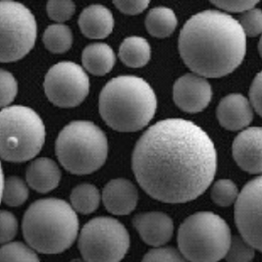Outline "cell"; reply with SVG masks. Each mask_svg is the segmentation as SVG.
<instances>
[{
  "mask_svg": "<svg viewBox=\"0 0 262 262\" xmlns=\"http://www.w3.org/2000/svg\"><path fill=\"white\" fill-rule=\"evenodd\" d=\"M139 185L152 199L185 203L211 185L217 152L209 136L188 120H162L143 133L132 155Z\"/></svg>",
  "mask_w": 262,
  "mask_h": 262,
  "instance_id": "cell-1",
  "label": "cell"
},
{
  "mask_svg": "<svg viewBox=\"0 0 262 262\" xmlns=\"http://www.w3.org/2000/svg\"><path fill=\"white\" fill-rule=\"evenodd\" d=\"M179 52L185 64L203 78L235 71L246 56L247 36L238 20L216 10L198 13L184 25Z\"/></svg>",
  "mask_w": 262,
  "mask_h": 262,
  "instance_id": "cell-2",
  "label": "cell"
},
{
  "mask_svg": "<svg viewBox=\"0 0 262 262\" xmlns=\"http://www.w3.org/2000/svg\"><path fill=\"white\" fill-rule=\"evenodd\" d=\"M99 113L113 130L137 132L154 118L157 98L150 84L137 76L110 80L99 95Z\"/></svg>",
  "mask_w": 262,
  "mask_h": 262,
  "instance_id": "cell-3",
  "label": "cell"
},
{
  "mask_svg": "<svg viewBox=\"0 0 262 262\" xmlns=\"http://www.w3.org/2000/svg\"><path fill=\"white\" fill-rule=\"evenodd\" d=\"M79 219L71 204L59 199L32 203L23 217V235L37 252L57 254L68 250L79 232Z\"/></svg>",
  "mask_w": 262,
  "mask_h": 262,
  "instance_id": "cell-4",
  "label": "cell"
},
{
  "mask_svg": "<svg viewBox=\"0 0 262 262\" xmlns=\"http://www.w3.org/2000/svg\"><path fill=\"white\" fill-rule=\"evenodd\" d=\"M55 152L60 164L74 175H88L105 163L108 141L105 133L90 121H73L60 132Z\"/></svg>",
  "mask_w": 262,
  "mask_h": 262,
  "instance_id": "cell-5",
  "label": "cell"
},
{
  "mask_svg": "<svg viewBox=\"0 0 262 262\" xmlns=\"http://www.w3.org/2000/svg\"><path fill=\"white\" fill-rule=\"evenodd\" d=\"M232 241L226 221L210 211L188 217L179 228L180 252L190 262H218L226 256Z\"/></svg>",
  "mask_w": 262,
  "mask_h": 262,
  "instance_id": "cell-6",
  "label": "cell"
},
{
  "mask_svg": "<svg viewBox=\"0 0 262 262\" xmlns=\"http://www.w3.org/2000/svg\"><path fill=\"white\" fill-rule=\"evenodd\" d=\"M0 152L9 162H24L39 154L46 141V127L32 108L14 105L0 113Z\"/></svg>",
  "mask_w": 262,
  "mask_h": 262,
  "instance_id": "cell-7",
  "label": "cell"
},
{
  "mask_svg": "<svg viewBox=\"0 0 262 262\" xmlns=\"http://www.w3.org/2000/svg\"><path fill=\"white\" fill-rule=\"evenodd\" d=\"M78 247L88 262H119L130 248L128 230L111 217H96L81 230Z\"/></svg>",
  "mask_w": 262,
  "mask_h": 262,
  "instance_id": "cell-8",
  "label": "cell"
},
{
  "mask_svg": "<svg viewBox=\"0 0 262 262\" xmlns=\"http://www.w3.org/2000/svg\"><path fill=\"white\" fill-rule=\"evenodd\" d=\"M1 53L3 63L22 59L34 48L36 22L34 14L25 5L3 0L0 3Z\"/></svg>",
  "mask_w": 262,
  "mask_h": 262,
  "instance_id": "cell-9",
  "label": "cell"
},
{
  "mask_svg": "<svg viewBox=\"0 0 262 262\" xmlns=\"http://www.w3.org/2000/svg\"><path fill=\"white\" fill-rule=\"evenodd\" d=\"M43 86L49 101L54 105L76 107L89 95L90 80L80 65L72 61H62L48 70Z\"/></svg>",
  "mask_w": 262,
  "mask_h": 262,
  "instance_id": "cell-10",
  "label": "cell"
},
{
  "mask_svg": "<svg viewBox=\"0 0 262 262\" xmlns=\"http://www.w3.org/2000/svg\"><path fill=\"white\" fill-rule=\"evenodd\" d=\"M235 222L241 236L262 252V175L250 181L239 192Z\"/></svg>",
  "mask_w": 262,
  "mask_h": 262,
  "instance_id": "cell-11",
  "label": "cell"
},
{
  "mask_svg": "<svg viewBox=\"0 0 262 262\" xmlns=\"http://www.w3.org/2000/svg\"><path fill=\"white\" fill-rule=\"evenodd\" d=\"M212 98L209 82L200 75L186 74L173 86V99L185 112L198 113L208 106Z\"/></svg>",
  "mask_w": 262,
  "mask_h": 262,
  "instance_id": "cell-12",
  "label": "cell"
},
{
  "mask_svg": "<svg viewBox=\"0 0 262 262\" xmlns=\"http://www.w3.org/2000/svg\"><path fill=\"white\" fill-rule=\"evenodd\" d=\"M233 157L238 166L250 174L262 173V128L241 132L233 143Z\"/></svg>",
  "mask_w": 262,
  "mask_h": 262,
  "instance_id": "cell-13",
  "label": "cell"
},
{
  "mask_svg": "<svg viewBox=\"0 0 262 262\" xmlns=\"http://www.w3.org/2000/svg\"><path fill=\"white\" fill-rule=\"evenodd\" d=\"M133 224L143 242L155 248L167 244L174 233L171 217L159 211L139 213L134 217Z\"/></svg>",
  "mask_w": 262,
  "mask_h": 262,
  "instance_id": "cell-14",
  "label": "cell"
},
{
  "mask_svg": "<svg viewBox=\"0 0 262 262\" xmlns=\"http://www.w3.org/2000/svg\"><path fill=\"white\" fill-rule=\"evenodd\" d=\"M216 116L223 128L229 131H238L250 125L253 113L251 104L246 96L231 94L218 104Z\"/></svg>",
  "mask_w": 262,
  "mask_h": 262,
  "instance_id": "cell-15",
  "label": "cell"
},
{
  "mask_svg": "<svg viewBox=\"0 0 262 262\" xmlns=\"http://www.w3.org/2000/svg\"><path fill=\"white\" fill-rule=\"evenodd\" d=\"M139 192L131 181L123 178L109 181L102 191V202L109 212L128 215L136 208Z\"/></svg>",
  "mask_w": 262,
  "mask_h": 262,
  "instance_id": "cell-16",
  "label": "cell"
},
{
  "mask_svg": "<svg viewBox=\"0 0 262 262\" xmlns=\"http://www.w3.org/2000/svg\"><path fill=\"white\" fill-rule=\"evenodd\" d=\"M79 27L89 38L100 39L107 37L113 31L114 18L107 7L93 4L84 8L79 17Z\"/></svg>",
  "mask_w": 262,
  "mask_h": 262,
  "instance_id": "cell-17",
  "label": "cell"
},
{
  "mask_svg": "<svg viewBox=\"0 0 262 262\" xmlns=\"http://www.w3.org/2000/svg\"><path fill=\"white\" fill-rule=\"evenodd\" d=\"M26 180L33 190L40 193H47L58 187L61 171L52 159L46 157L37 158L27 168Z\"/></svg>",
  "mask_w": 262,
  "mask_h": 262,
  "instance_id": "cell-18",
  "label": "cell"
},
{
  "mask_svg": "<svg viewBox=\"0 0 262 262\" xmlns=\"http://www.w3.org/2000/svg\"><path fill=\"white\" fill-rule=\"evenodd\" d=\"M82 62L84 69L93 75L104 76L114 67L116 55L106 43L96 42L83 49Z\"/></svg>",
  "mask_w": 262,
  "mask_h": 262,
  "instance_id": "cell-19",
  "label": "cell"
},
{
  "mask_svg": "<svg viewBox=\"0 0 262 262\" xmlns=\"http://www.w3.org/2000/svg\"><path fill=\"white\" fill-rule=\"evenodd\" d=\"M150 56V45L142 36H129L125 38L120 46V59L128 67H143L148 63Z\"/></svg>",
  "mask_w": 262,
  "mask_h": 262,
  "instance_id": "cell-20",
  "label": "cell"
},
{
  "mask_svg": "<svg viewBox=\"0 0 262 262\" xmlns=\"http://www.w3.org/2000/svg\"><path fill=\"white\" fill-rule=\"evenodd\" d=\"M178 25L174 11L168 7H155L145 17V27L147 32L155 37H167L172 35Z\"/></svg>",
  "mask_w": 262,
  "mask_h": 262,
  "instance_id": "cell-21",
  "label": "cell"
},
{
  "mask_svg": "<svg viewBox=\"0 0 262 262\" xmlns=\"http://www.w3.org/2000/svg\"><path fill=\"white\" fill-rule=\"evenodd\" d=\"M72 207L76 212L90 214L96 211L100 203V193L92 184H81L73 189L70 195Z\"/></svg>",
  "mask_w": 262,
  "mask_h": 262,
  "instance_id": "cell-22",
  "label": "cell"
},
{
  "mask_svg": "<svg viewBox=\"0 0 262 262\" xmlns=\"http://www.w3.org/2000/svg\"><path fill=\"white\" fill-rule=\"evenodd\" d=\"M42 40L50 52L64 53L71 48L73 34L70 28L66 25H50L45 31Z\"/></svg>",
  "mask_w": 262,
  "mask_h": 262,
  "instance_id": "cell-23",
  "label": "cell"
},
{
  "mask_svg": "<svg viewBox=\"0 0 262 262\" xmlns=\"http://www.w3.org/2000/svg\"><path fill=\"white\" fill-rule=\"evenodd\" d=\"M29 189L24 181L17 177L11 176L5 179L2 176V203L8 206H20L28 200Z\"/></svg>",
  "mask_w": 262,
  "mask_h": 262,
  "instance_id": "cell-24",
  "label": "cell"
},
{
  "mask_svg": "<svg viewBox=\"0 0 262 262\" xmlns=\"http://www.w3.org/2000/svg\"><path fill=\"white\" fill-rule=\"evenodd\" d=\"M0 262H40L36 250L21 242L5 244L0 250Z\"/></svg>",
  "mask_w": 262,
  "mask_h": 262,
  "instance_id": "cell-25",
  "label": "cell"
},
{
  "mask_svg": "<svg viewBox=\"0 0 262 262\" xmlns=\"http://www.w3.org/2000/svg\"><path fill=\"white\" fill-rule=\"evenodd\" d=\"M211 199L217 205L227 207L237 202L239 192L236 184L231 180H218L211 189Z\"/></svg>",
  "mask_w": 262,
  "mask_h": 262,
  "instance_id": "cell-26",
  "label": "cell"
},
{
  "mask_svg": "<svg viewBox=\"0 0 262 262\" xmlns=\"http://www.w3.org/2000/svg\"><path fill=\"white\" fill-rule=\"evenodd\" d=\"M254 257V248L241 237H233L227 252V262H250Z\"/></svg>",
  "mask_w": 262,
  "mask_h": 262,
  "instance_id": "cell-27",
  "label": "cell"
},
{
  "mask_svg": "<svg viewBox=\"0 0 262 262\" xmlns=\"http://www.w3.org/2000/svg\"><path fill=\"white\" fill-rule=\"evenodd\" d=\"M47 11L51 20L57 23H63L71 19L76 11V5L69 0H51L47 4Z\"/></svg>",
  "mask_w": 262,
  "mask_h": 262,
  "instance_id": "cell-28",
  "label": "cell"
},
{
  "mask_svg": "<svg viewBox=\"0 0 262 262\" xmlns=\"http://www.w3.org/2000/svg\"><path fill=\"white\" fill-rule=\"evenodd\" d=\"M239 24L242 26L246 36H257L262 34V10L258 8H252L247 12L243 13L239 18Z\"/></svg>",
  "mask_w": 262,
  "mask_h": 262,
  "instance_id": "cell-29",
  "label": "cell"
},
{
  "mask_svg": "<svg viewBox=\"0 0 262 262\" xmlns=\"http://www.w3.org/2000/svg\"><path fill=\"white\" fill-rule=\"evenodd\" d=\"M1 106L8 107V105L15 99L18 93V83L11 73L1 70Z\"/></svg>",
  "mask_w": 262,
  "mask_h": 262,
  "instance_id": "cell-30",
  "label": "cell"
},
{
  "mask_svg": "<svg viewBox=\"0 0 262 262\" xmlns=\"http://www.w3.org/2000/svg\"><path fill=\"white\" fill-rule=\"evenodd\" d=\"M142 262H188L183 254L173 248H156L149 250Z\"/></svg>",
  "mask_w": 262,
  "mask_h": 262,
  "instance_id": "cell-31",
  "label": "cell"
},
{
  "mask_svg": "<svg viewBox=\"0 0 262 262\" xmlns=\"http://www.w3.org/2000/svg\"><path fill=\"white\" fill-rule=\"evenodd\" d=\"M18 231V222L13 213L2 210L1 211V243L8 244L16 236Z\"/></svg>",
  "mask_w": 262,
  "mask_h": 262,
  "instance_id": "cell-32",
  "label": "cell"
},
{
  "mask_svg": "<svg viewBox=\"0 0 262 262\" xmlns=\"http://www.w3.org/2000/svg\"><path fill=\"white\" fill-rule=\"evenodd\" d=\"M211 3L227 12L245 13L254 8L258 1H212Z\"/></svg>",
  "mask_w": 262,
  "mask_h": 262,
  "instance_id": "cell-33",
  "label": "cell"
},
{
  "mask_svg": "<svg viewBox=\"0 0 262 262\" xmlns=\"http://www.w3.org/2000/svg\"><path fill=\"white\" fill-rule=\"evenodd\" d=\"M250 100L251 106L262 117V71L256 75L250 85Z\"/></svg>",
  "mask_w": 262,
  "mask_h": 262,
  "instance_id": "cell-34",
  "label": "cell"
},
{
  "mask_svg": "<svg viewBox=\"0 0 262 262\" xmlns=\"http://www.w3.org/2000/svg\"><path fill=\"white\" fill-rule=\"evenodd\" d=\"M113 4L121 12L128 15H137L143 12L149 5L147 0H137V1H114Z\"/></svg>",
  "mask_w": 262,
  "mask_h": 262,
  "instance_id": "cell-35",
  "label": "cell"
},
{
  "mask_svg": "<svg viewBox=\"0 0 262 262\" xmlns=\"http://www.w3.org/2000/svg\"><path fill=\"white\" fill-rule=\"evenodd\" d=\"M258 51H259V54H260L262 58V36L260 39H259V41H258Z\"/></svg>",
  "mask_w": 262,
  "mask_h": 262,
  "instance_id": "cell-36",
  "label": "cell"
},
{
  "mask_svg": "<svg viewBox=\"0 0 262 262\" xmlns=\"http://www.w3.org/2000/svg\"><path fill=\"white\" fill-rule=\"evenodd\" d=\"M70 262H88L85 261V260H83V259H73Z\"/></svg>",
  "mask_w": 262,
  "mask_h": 262,
  "instance_id": "cell-37",
  "label": "cell"
}]
</instances>
